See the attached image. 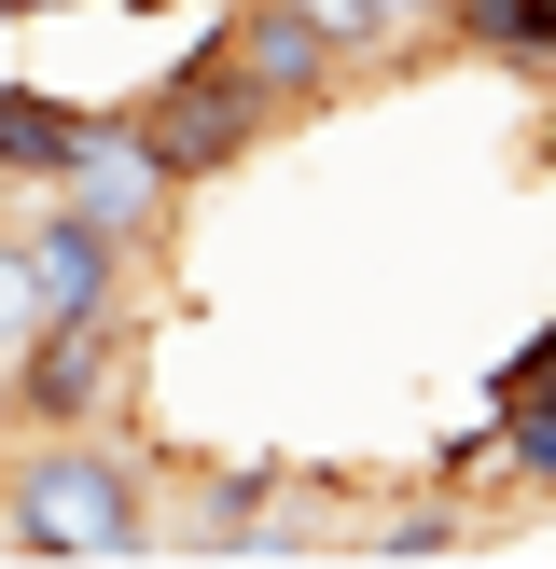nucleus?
Returning <instances> with one entry per match:
<instances>
[{
	"label": "nucleus",
	"mask_w": 556,
	"mask_h": 569,
	"mask_svg": "<svg viewBox=\"0 0 556 569\" xmlns=\"http://www.w3.org/2000/svg\"><path fill=\"white\" fill-rule=\"evenodd\" d=\"M0 528L28 556H139L153 542V472L111 431H28L0 459Z\"/></svg>",
	"instance_id": "f257e3e1"
},
{
	"label": "nucleus",
	"mask_w": 556,
	"mask_h": 569,
	"mask_svg": "<svg viewBox=\"0 0 556 569\" xmlns=\"http://www.w3.org/2000/svg\"><path fill=\"white\" fill-rule=\"evenodd\" d=\"M265 111H278V98H265V83L237 70V42L209 28V42H195L181 70H167L153 98H139V126L167 139V167H181V181H209V167H237L250 139H265Z\"/></svg>",
	"instance_id": "f03ea898"
},
{
	"label": "nucleus",
	"mask_w": 556,
	"mask_h": 569,
	"mask_svg": "<svg viewBox=\"0 0 556 569\" xmlns=\"http://www.w3.org/2000/svg\"><path fill=\"white\" fill-rule=\"evenodd\" d=\"M126 306L111 320H42L14 348V376H0V403H14V431H98L111 417V376H126Z\"/></svg>",
	"instance_id": "7ed1b4c3"
},
{
	"label": "nucleus",
	"mask_w": 556,
	"mask_h": 569,
	"mask_svg": "<svg viewBox=\"0 0 556 569\" xmlns=\"http://www.w3.org/2000/svg\"><path fill=\"white\" fill-rule=\"evenodd\" d=\"M56 194H70V209H98L111 237L139 250V237H153V222L181 209L195 181H181V167H167V139L139 126V111H98V126H83V153H70V181H56Z\"/></svg>",
	"instance_id": "20e7f679"
},
{
	"label": "nucleus",
	"mask_w": 556,
	"mask_h": 569,
	"mask_svg": "<svg viewBox=\"0 0 556 569\" xmlns=\"http://www.w3.org/2000/svg\"><path fill=\"white\" fill-rule=\"evenodd\" d=\"M222 42H237V70L265 83L278 111H292V98H334V83L361 70V56L334 42V28L306 14V0H222Z\"/></svg>",
	"instance_id": "39448f33"
},
{
	"label": "nucleus",
	"mask_w": 556,
	"mask_h": 569,
	"mask_svg": "<svg viewBox=\"0 0 556 569\" xmlns=\"http://www.w3.org/2000/svg\"><path fill=\"white\" fill-rule=\"evenodd\" d=\"M487 431H500V472L556 500V320L500 348V376H487Z\"/></svg>",
	"instance_id": "423d86ee"
},
{
	"label": "nucleus",
	"mask_w": 556,
	"mask_h": 569,
	"mask_svg": "<svg viewBox=\"0 0 556 569\" xmlns=\"http://www.w3.org/2000/svg\"><path fill=\"white\" fill-rule=\"evenodd\" d=\"M445 42L487 70H556V0H445Z\"/></svg>",
	"instance_id": "0eeeda50"
},
{
	"label": "nucleus",
	"mask_w": 556,
	"mask_h": 569,
	"mask_svg": "<svg viewBox=\"0 0 556 569\" xmlns=\"http://www.w3.org/2000/svg\"><path fill=\"white\" fill-rule=\"evenodd\" d=\"M306 14H320L348 56H389V42H417V28H445V0H306Z\"/></svg>",
	"instance_id": "6e6552de"
},
{
	"label": "nucleus",
	"mask_w": 556,
	"mask_h": 569,
	"mask_svg": "<svg viewBox=\"0 0 556 569\" xmlns=\"http://www.w3.org/2000/svg\"><path fill=\"white\" fill-rule=\"evenodd\" d=\"M42 333V278H28V237L0 222V376H14V348Z\"/></svg>",
	"instance_id": "1a4fd4ad"
},
{
	"label": "nucleus",
	"mask_w": 556,
	"mask_h": 569,
	"mask_svg": "<svg viewBox=\"0 0 556 569\" xmlns=\"http://www.w3.org/2000/svg\"><path fill=\"white\" fill-rule=\"evenodd\" d=\"M459 542V500H404V515H376V556H445Z\"/></svg>",
	"instance_id": "9d476101"
}]
</instances>
